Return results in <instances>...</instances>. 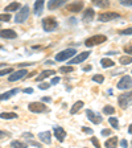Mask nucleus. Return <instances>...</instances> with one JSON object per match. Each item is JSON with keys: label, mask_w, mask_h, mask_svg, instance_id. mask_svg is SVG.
I'll list each match as a JSON object with an SVG mask.
<instances>
[{"label": "nucleus", "mask_w": 132, "mask_h": 148, "mask_svg": "<svg viewBox=\"0 0 132 148\" xmlns=\"http://www.w3.org/2000/svg\"><path fill=\"white\" fill-rule=\"evenodd\" d=\"M69 0H49L48 1V9L50 11H54V9H58L60 7H62L65 3H68Z\"/></svg>", "instance_id": "nucleus-14"}, {"label": "nucleus", "mask_w": 132, "mask_h": 148, "mask_svg": "<svg viewBox=\"0 0 132 148\" xmlns=\"http://www.w3.org/2000/svg\"><path fill=\"white\" fill-rule=\"evenodd\" d=\"M91 142H92V144H94V147H96V148L101 147V144H99V142H98V139H96V138H94V136H92Z\"/></svg>", "instance_id": "nucleus-38"}, {"label": "nucleus", "mask_w": 132, "mask_h": 148, "mask_svg": "<svg viewBox=\"0 0 132 148\" xmlns=\"http://www.w3.org/2000/svg\"><path fill=\"white\" fill-rule=\"evenodd\" d=\"M28 108L31 112H34V114H41V112H46L48 111V107L46 105L41 103V102H32L28 105Z\"/></svg>", "instance_id": "nucleus-6"}, {"label": "nucleus", "mask_w": 132, "mask_h": 148, "mask_svg": "<svg viewBox=\"0 0 132 148\" xmlns=\"http://www.w3.org/2000/svg\"><path fill=\"white\" fill-rule=\"evenodd\" d=\"M45 64H46V65H53V64H54V62H53V61H50V60H48V61H45Z\"/></svg>", "instance_id": "nucleus-49"}, {"label": "nucleus", "mask_w": 132, "mask_h": 148, "mask_svg": "<svg viewBox=\"0 0 132 148\" xmlns=\"http://www.w3.org/2000/svg\"><path fill=\"white\" fill-rule=\"evenodd\" d=\"M17 92H18V89H12V90H9V91H5V92H3V94H0V102L7 101V99H9L11 97L17 94Z\"/></svg>", "instance_id": "nucleus-20"}, {"label": "nucleus", "mask_w": 132, "mask_h": 148, "mask_svg": "<svg viewBox=\"0 0 132 148\" xmlns=\"http://www.w3.org/2000/svg\"><path fill=\"white\" fill-rule=\"evenodd\" d=\"M119 62L122 65H129L132 62V56H122L119 58Z\"/></svg>", "instance_id": "nucleus-27"}, {"label": "nucleus", "mask_w": 132, "mask_h": 148, "mask_svg": "<svg viewBox=\"0 0 132 148\" xmlns=\"http://www.w3.org/2000/svg\"><path fill=\"white\" fill-rule=\"evenodd\" d=\"M13 71L12 68H7V69H3V70H0V77H3L5 74H11Z\"/></svg>", "instance_id": "nucleus-34"}, {"label": "nucleus", "mask_w": 132, "mask_h": 148, "mask_svg": "<svg viewBox=\"0 0 132 148\" xmlns=\"http://www.w3.org/2000/svg\"><path fill=\"white\" fill-rule=\"evenodd\" d=\"M0 118L1 119H17V114L16 112H1Z\"/></svg>", "instance_id": "nucleus-26"}, {"label": "nucleus", "mask_w": 132, "mask_h": 148, "mask_svg": "<svg viewBox=\"0 0 132 148\" xmlns=\"http://www.w3.org/2000/svg\"><path fill=\"white\" fill-rule=\"evenodd\" d=\"M73 70H74L73 66H70V65H68V66H61V68L58 69L60 73H71Z\"/></svg>", "instance_id": "nucleus-31"}, {"label": "nucleus", "mask_w": 132, "mask_h": 148, "mask_svg": "<svg viewBox=\"0 0 132 148\" xmlns=\"http://www.w3.org/2000/svg\"><path fill=\"white\" fill-rule=\"evenodd\" d=\"M120 34H132V27L131 28H127V29H123V31L119 32Z\"/></svg>", "instance_id": "nucleus-37"}, {"label": "nucleus", "mask_w": 132, "mask_h": 148, "mask_svg": "<svg viewBox=\"0 0 132 148\" xmlns=\"http://www.w3.org/2000/svg\"><path fill=\"white\" fill-rule=\"evenodd\" d=\"M86 115H87V119H89L90 122H92L94 124L102 123V116L99 114H96V112H94V111L86 110Z\"/></svg>", "instance_id": "nucleus-13"}, {"label": "nucleus", "mask_w": 132, "mask_h": 148, "mask_svg": "<svg viewBox=\"0 0 132 148\" xmlns=\"http://www.w3.org/2000/svg\"><path fill=\"white\" fill-rule=\"evenodd\" d=\"M102 136H108L111 135V130H102Z\"/></svg>", "instance_id": "nucleus-40"}, {"label": "nucleus", "mask_w": 132, "mask_h": 148, "mask_svg": "<svg viewBox=\"0 0 132 148\" xmlns=\"http://www.w3.org/2000/svg\"><path fill=\"white\" fill-rule=\"evenodd\" d=\"M75 49H66V50H62V52H58L55 54V61L62 62V61H66V60H70L71 57L75 56Z\"/></svg>", "instance_id": "nucleus-5"}, {"label": "nucleus", "mask_w": 132, "mask_h": 148, "mask_svg": "<svg viewBox=\"0 0 132 148\" xmlns=\"http://www.w3.org/2000/svg\"><path fill=\"white\" fill-rule=\"evenodd\" d=\"M118 143H119V139L118 136H111L108 140L105 142V147H118Z\"/></svg>", "instance_id": "nucleus-22"}, {"label": "nucleus", "mask_w": 132, "mask_h": 148, "mask_svg": "<svg viewBox=\"0 0 132 148\" xmlns=\"http://www.w3.org/2000/svg\"><path fill=\"white\" fill-rule=\"evenodd\" d=\"M131 144H132V142H131Z\"/></svg>", "instance_id": "nucleus-51"}, {"label": "nucleus", "mask_w": 132, "mask_h": 148, "mask_svg": "<svg viewBox=\"0 0 132 148\" xmlns=\"http://www.w3.org/2000/svg\"><path fill=\"white\" fill-rule=\"evenodd\" d=\"M58 82H60V78L58 77H54L52 81H50V85H57Z\"/></svg>", "instance_id": "nucleus-42"}, {"label": "nucleus", "mask_w": 132, "mask_h": 148, "mask_svg": "<svg viewBox=\"0 0 132 148\" xmlns=\"http://www.w3.org/2000/svg\"><path fill=\"white\" fill-rule=\"evenodd\" d=\"M42 101H44V102H50V101H52V99H50L49 97H44V98H42Z\"/></svg>", "instance_id": "nucleus-48"}, {"label": "nucleus", "mask_w": 132, "mask_h": 148, "mask_svg": "<svg viewBox=\"0 0 132 148\" xmlns=\"http://www.w3.org/2000/svg\"><path fill=\"white\" fill-rule=\"evenodd\" d=\"M105 41H107V37H106L105 34H95V36L89 37V38L85 41V45L89 46V48H92V46L101 45V44H103Z\"/></svg>", "instance_id": "nucleus-1"}, {"label": "nucleus", "mask_w": 132, "mask_h": 148, "mask_svg": "<svg viewBox=\"0 0 132 148\" xmlns=\"http://www.w3.org/2000/svg\"><path fill=\"white\" fill-rule=\"evenodd\" d=\"M66 9H68L69 12H73V13H78L81 12L83 9V1H74V3H70L68 4V7H66Z\"/></svg>", "instance_id": "nucleus-10"}, {"label": "nucleus", "mask_w": 132, "mask_h": 148, "mask_svg": "<svg viewBox=\"0 0 132 148\" xmlns=\"http://www.w3.org/2000/svg\"><path fill=\"white\" fill-rule=\"evenodd\" d=\"M128 132H129V134H132V124L128 127Z\"/></svg>", "instance_id": "nucleus-50"}, {"label": "nucleus", "mask_w": 132, "mask_h": 148, "mask_svg": "<svg viewBox=\"0 0 132 148\" xmlns=\"http://www.w3.org/2000/svg\"><path fill=\"white\" fill-rule=\"evenodd\" d=\"M132 87V78L129 75H124L122 77V79L118 82V89L120 90H127Z\"/></svg>", "instance_id": "nucleus-8"}, {"label": "nucleus", "mask_w": 132, "mask_h": 148, "mask_svg": "<svg viewBox=\"0 0 132 148\" xmlns=\"http://www.w3.org/2000/svg\"><path fill=\"white\" fill-rule=\"evenodd\" d=\"M0 37H3V38H16L17 33L12 29H1L0 31Z\"/></svg>", "instance_id": "nucleus-18"}, {"label": "nucleus", "mask_w": 132, "mask_h": 148, "mask_svg": "<svg viewBox=\"0 0 132 148\" xmlns=\"http://www.w3.org/2000/svg\"><path fill=\"white\" fill-rule=\"evenodd\" d=\"M24 92L25 94H32V92H33V89H32V87H28V89L24 90Z\"/></svg>", "instance_id": "nucleus-45"}, {"label": "nucleus", "mask_w": 132, "mask_h": 148, "mask_svg": "<svg viewBox=\"0 0 132 148\" xmlns=\"http://www.w3.org/2000/svg\"><path fill=\"white\" fill-rule=\"evenodd\" d=\"M58 27V21L54 17H45L42 20V28L45 32H53Z\"/></svg>", "instance_id": "nucleus-2"}, {"label": "nucleus", "mask_w": 132, "mask_h": 148, "mask_svg": "<svg viewBox=\"0 0 132 148\" xmlns=\"http://www.w3.org/2000/svg\"><path fill=\"white\" fill-rule=\"evenodd\" d=\"M27 73L28 71L25 70V69H21V70H17V71H12L11 75L8 77V81L9 82H15V81L21 79V78H24L25 75H27Z\"/></svg>", "instance_id": "nucleus-9"}, {"label": "nucleus", "mask_w": 132, "mask_h": 148, "mask_svg": "<svg viewBox=\"0 0 132 148\" xmlns=\"http://www.w3.org/2000/svg\"><path fill=\"white\" fill-rule=\"evenodd\" d=\"M89 56H90V52H82V53H79L78 56H75L74 58H71L70 61L68 62V64H70V65H75V64H79V62H83L85 60H87L89 58Z\"/></svg>", "instance_id": "nucleus-12"}, {"label": "nucleus", "mask_w": 132, "mask_h": 148, "mask_svg": "<svg viewBox=\"0 0 132 148\" xmlns=\"http://www.w3.org/2000/svg\"><path fill=\"white\" fill-rule=\"evenodd\" d=\"M91 3L98 8H108L110 7V1L108 0H91Z\"/></svg>", "instance_id": "nucleus-21"}, {"label": "nucleus", "mask_w": 132, "mask_h": 148, "mask_svg": "<svg viewBox=\"0 0 132 148\" xmlns=\"http://www.w3.org/2000/svg\"><path fill=\"white\" fill-rule=\"evenodd\" d=\"M94 16H95V11L94 9H86L85 11V13H83V16H82V20H83V23H90V21H92L94 20Z\"/></svg>", "instance_id": "nucleus-16"}, {"label": "nucleus", "mask_w": 132, "mask_h": 148, "mask_svg": "<svg viewBox=\"0 0 132 148\" xmlns=\"http://www.w3.org/2000/svg\"><path fill=\"white\" fill-rule=\"evenodd\" d=\"M11 147H17V148H25V147H28V144H25V143L20 142V140H13V142H11Z\"/></svg>", "instance_id": "nucleus-30"}, {"label": "nucleus", "mask_w": 132, "mask_h": 148, "mask_svg": "<svg viewBox=\"0 0 132 148\" xmlns=\"http://www.w3.org/2000/svg\"><path fill=\"white\" fill-rule=\"evenodd\" d=\"M108 123L112 126V128L114 130H119L120 127H119V120L116 119V118H114V116H110V119H108Z\"/></svg>", "instance_id": "nucleus-28"}, {"label": "nucleus", "mask_w": 132, "mask_h": 148, "mask_svg": "<svg viewBox=\"0 0 132 148\" xmlns=\"http://www.w3.org/2000/svg\"><path fill=\"white\" fill-rule=\"evenodd\" d=\"M50 87V83H40L38 85V89H41V90H48Z\"/></svg>", "instance_id": "nucleus-36"}, {"label": "nucleus", "mask_w": 132, "mask_h": 148, "mask_svg": "<svg viewBox=\"0 0 132 148\" xmlns=\"http://www.w3.org/2000/svg\"><path fill=\"white\" fill-rule=\"evenodd\" d=\"M28 16H29V7L24 5L23 8L20 7V9L17 11V13H16V16H15V21L17 23V24H23L24 21H27Z\"/></svg>", "instance_id": "nucleus-3"}, {"label": "nucleus", "mask_w": 132, "mask_h": 148, "mask_svg": "<svg viewBox=\"0 0 132 148\" xmlns=\"http://www.w3.org/2000/svg\"><path fill=\"white\" fill-rule=\"evenodd\" d=\"M122 5H126V7H131L132 5V0H119Z\"/></svg>", "instance_id": "nucleus-35"}, {"label": "nucleus", "mask_w": 132, "mask_h": 148, "mask_svg": "<svg viewBox=\"0 0 132 148\" xmlns=\"http://www.w3.org/2000/svg\"><path fill=\"white\" fill-rule=\"evenodd\" d=\"M53 132H54V136H55V139L58 140L60 143H64L65 142V138H66V131H65L62 127H57L55 126L54 128H53Z\"/></svg>", "instance_id": "nucleus-11"}, {"label": "nucleus", "mask_w": 132, "mask_h": 148, "mask_svg": "<svg viewBox=\"0 0 132 148\" xmlns=\"http://www.w3.org/2000/svg\"><path fill=\"white\" fill-rule=\"evenodd\" d=\"M7 136H8V132H5V131H1V130H0V139L7 138Z\"/></svg>", "instance_id": "nucleus-43"}, {"label": "nucleus", "mask_w": 132, "mask_h": 148, "mask_svg": "<svg viewBox=\"0 0 132 148\" xmlns=\"http://www.w3.org/2000/svg\"><path fill=\"white\" fill-rule=\"evenodd\" d=\"M101 65L103 66V68L107 69V68H111V66H114V61H112L111 58H106V57H105V58L101 60Z\"/></svg>", "instance_id": "nucleus-25"}, {"label": "nucleus", "mask_w": 132, "mask_h": 148, "mask_svg": "<svg viewBox=\"0 0 132 148\" xmlns=\"http://www.w3.org/2000/svg\"><path fill=\"white\" fill-rule=\"evenodd\" d=\"M120 15L116 12H105V13H99L98 20L102 23H107V21H112V20H116L119 18Z\"/></svg>", "instance_id": "nucleus-7"}, {"label": "nucleus", "mask_w": 132, "mask_h": 148, "mask_svg": "<svg viewBox=\"0 0 132 148\" xmlns=\"http://www.w3.org/2000/svg\"><path fill=\"white\" fill-rule=\"evenodd\" d=\"M82 131H83V132H86V134H89V135H92V130H91V128H87V127H83V128H82Z\"/></svg>", "instance_id": "nucleus-41"}, {"label": "nucleus", "mask_w": 132, "mask_h": 148, "mask_svg": "<svg viewBox=\"0 0 132 148\" xmlns=\"http://www.w3.org/2000/svg\"><path fill=\"white\" fill-rule=\"evenodd\" d=\"M92 81H94V82H98V83H103L105 82V77H103L102 74H95V75H92Z\"/></svg>", "instance_id": "nucleus-32"}, {"label": "nucleus", "mask_w": 132, "mask_h": 148, "mask_svg": "<svg viewBox=\"0 0 132 148\" xmlns=\"http://www.w3.org/2000/svg\"><path fill=\"white\" fill-rule=\"evenodd\" d=\"M23 136H24L25 139H33V135H32L31 132H28V134L25 132V134H24V135H23Z\"/></svg>", "instance_id": "nucleus-44"}, {"label": "nucleus", "mask_w": 132, "mask_h": 148, "mask_svg": "<svg viewBox=\"0 0 132 148\" xmlns=\"http://www.w3.org/2000/svg\"><path fill=\"white\" fill-rule=\"evenodd\" d=\"M44 5H45V0H36L34 1V15L41 16L44 12Z\"/></svg>", "instance_id": "nucleus-15"}, {"label": "nucleus", "mask_w": 132, "mask_h": 148, "mask_svg": "<svg viewBox=\"0 0 132 148\" xmlns=\"http://www.w3.org/2000/svg\"><path fill=\"white\" fill-rule=\"evenodd\" d=\"M115 112V108L112 107L111 105H107V106H105L103 107V114L105 115H112Z\"/></svg>", "instance_id": "nucleus-29"}, {"label": "nucleus", "mask_w": 132, "mask_h": 148, "mask_svg": "<svg viewBox=\"0 0 132 148\" xmlns=\"http://www.w3.org/2000/svg\"><path fill=\"white\" fill-rule=\"evenodd\" d=\"M54 73H55L54 70H44V71H41V73L37 75V82H41V81H44L45 78L52 77V75H54Z\"/></svg>", "instance_id": "nucleus-19"}, {"label": "nucleus", "mask_w": 132, "mask_h": 148, "mask_svg": "<svg viewBox=\"0 0 132 148\" xmlns=\"http://www.w3.org/2000/svg\"><path fill=\"white\" fill-rule=\"evenodd\" d=\"M16 9H20V4H18L17 1H13V3L8 4V5L5 7V12H15Z\"/></svg>", "instance_id": "nucleus-24"}, {"label": "nucleus", "mask_w": 132, "mask_h": 148, "mask_svg": "<svg viewBox=\"0 0 132 148\" xmlns=\"http://www.w3.org/2000/svg\"><path fill=\"white\" fill-rule=\"evenodd\" d=\"M9 20H11V15H9V13H1V15H0V21L8 23Z\"/></svg>", "instance_id": "nucleus-33"}, {"label": "nucleus", "mask_w": 132, "mask_h": 148, "mask_svg": "<svg viewBox=\"0 0 132 148\" xmlns=\"http://www.w3.org/2000/svg\"><path fill=\"white\" fill-rule=\"evenodd\" d=\"M120 144H122V147H127V145H128V143H127V140H122V142H120Z\"/></svg>", "instance_id": "nucleus-46"}, {"label": "nucleus", "mask_w": 132, "mask_h": 148, "mask_svg": "<svg viewBox=\"0 0 132 148\" xmlns=\"http://www.w3.org/2000/svg\"><path fill=\"white\" fill-rule=\"evenodd\" d=\"M118 102H119V106L122 108H127L132 105V91L124 92L118 98Z\"/></svg>", "instance_id": "nucleus-4"}, {"label": "nucleus", "mask_w": 132, "mask_h": 148, "mask_svg": "<svg viewBox=\"0 0 132 148\" xmlns=\"http://www.w3.org/2000/svg\"><path fill=\"white\" fill-rule=\"evenodd\" d=\"M83 105H85V103H83L82 101H78V102H75V103H74V105H73V107L70 108V114H71V115L77 114V112L81 110V108H83Z\"/></svg>", "instance_id": "nucleus-23"}, {"label": "nucleus", "mask_w": 132, "mask_h": 148, "mask_svg": "<svg viewBox=\"0 0 132 148\" xmlns=\"http://www.w3.org/2000/svg\"><path fill=\"white\" fill-rule=\"evenodd\" d=\"M38 139H40L42 143H45V144H50V142H52V135H50L49 131H42V132L38 134Z\"/></svg>", "instance_id": "nucleus-17"}, {"label": "nucleus", "mask_w": 132, "mask_h": 148, "mask_svg": "<svg viewBox=\"0 0 132 148\" xmlns=\"http://www.w3.org/2000/svg\"><path fill=\"white\" fill-rule=\"evenodd\" d=\"M91 65H90V66H85V68H83V71H90V70H91Z\"/></svg>", "instance_id": "nucleus-47"}, {"label": "nucleus", "mask_w": 132, "mask_h": 148, "mask_svg": "<svg viewBox=\"0 0 132 148\" xmlns=\"http://www.w3.org/2000/svg\"><path fill=\"white\" fill-rule=\"evenodd\" d=\"M124 52H126L127 54L132 56V46H124Z\"/></svg>", "instance_id": "nucleus-39"}]
</instances>
